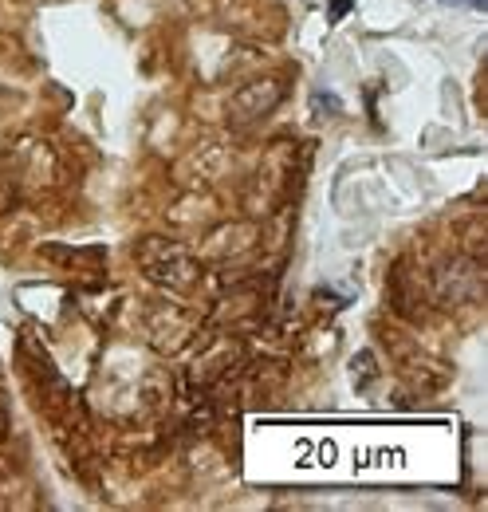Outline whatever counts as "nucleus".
<instances>
[{"mask_svg":"<svg viewBox=\"0 0 488 512\" xmlns=\"http://www.w3.org/2000/svg\"><path fill=\"white\" fill-rule=\"evenodd\" d=\"M150 245H154L158 253H166V249H170V256H174V260L182 264V276H174V284H178V288H182V284H189V280H193V272H197V264H193V260H189V256L182 253V249H174V245H162V241H150ZM142 264H146V276H150V280L158 276V284H170V272H162V268H170V260H166V264H158V260H142Z\"/></svg>","mask_w":488,"mask_h":512,"instance_id":"2","label":"nucleus"},{"mask_svg":"<svg viewBox=\"0 0 488 512\" xmlns=\"http://www.w3.org/2000/svg\"><path fill=\"white\" fill-rule=\"evenodd\" d=\"M453 4H473V8H485V0H453Z\"/></svg>","mask_w":488,"mask_h":512,"instance_id":"4","label":"nucleus"},{"mask_svg":"<svg viewBox=\"0 0 488 512\" xmlns=\"http://www.w3.org/2000/svg\"><path fill=\"white\" fill-rule=\"evenodd\" d=\"M351 4H355V0H335V4H331V20H339V16H343Z\"/></svg>","mask_w":488,"mask_h":512,"instance_id":"3","label":"nucleus"},{"mask_svg":"<svg viewBox=\"0 0 488 512\" xmlns=\"http://www.w3.org/2000/svg\"><path fill=\"white\" fill-rule=\"evenodd\" d=\"M280 99H284V87L276 79H260V83H248L241 95L233 99V111H237L241 123H248V119H260V115L276 111Z\"/></svg>","mask_w":488,"mask_h":512,"instance_id":"1","label":"nucleus"}]
</instances>
